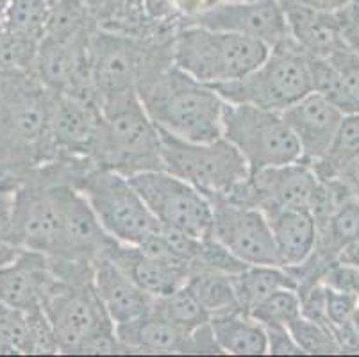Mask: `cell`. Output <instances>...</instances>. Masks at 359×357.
<instances>
[{"mask_svg": "<svg viewBox=\"0 0 359 357\" xmlns=\"http://www.w3.org/2000/svg\"><path fill=\"white\" fill-rule=\"evenodd\" d=\"M150 120L186 142H213L224 137L225 100L210 86L175 65L138 88Z\"/></svg>", "mask_w": 359, "mask_h": 357, "instance_id": "obj_1", "label": "cell"}, {"mask_svg": "<svg viewBox=\"0 0 359 357\" xmlns=\"http://www.w3.org/2000/svg\"><path fill=\"white\" fill-rule=\"evenodd\" d=\"M99 130L93 140L90 161L99 168L123 177L163 170L161 134L147 114L136 91L100 100Z\"/></svg>", "mask_w": 359, "mask_h": 357, "instance_id": "obj_2", "label": "cell"}, {"mask_svg": "<svg viewBox=\"0 0 359 357\" xmlns=\"http://www.w3.org/2000/svg\"><path fill=\"white\" fill-rule=\"evenodd\" d=\"M54 97L34 74L0 79V175L22 177L43 165Z\"/></svg>", "mask_w": 359, "mask_h": 357, "instance_id": "obj_3", "label": "cell"}, {"mask_svg": "<svg viewBox=\"0 0 359 357\" xmlns=\"http://www.w3.org/2000/svg\"><path fill=\"white\" fill-rule=\"evenodd\" d=\"M90 65L99 104L138 91L174 65V34L138 36L97 27L90 38Z\"/></svg>", "mask_w": 359, "mask_h": 357, "instance_id": "obj_4", "label": "cell"}, {"mask_svg": "<svg viewBox=\"0 0 359 357\" xmlns=\"http://www.w3.org/2000/svg\"><path fill=\"white\" fill-rule=\"evenodd\" d=\"M67 182L83 193L104 231L116 241L142 245L161 231L127 177L99 168L90 159H75Z\"/></svg>", "mask_w": 359, "mask_h": 357, "instance_id": "obj_5", "label": "cell"}, {"mask_svg": "<svg viewBox=\"0 0 359 357\" xmlns=\"http://www.w3.org/2000/svg\"><path fill=\"white\" fill-rule=\"evenodd\" d=\"M269 52V45L257 39L184 22L174 34L175 67L210 86L245 77Z\"/></svg>", "mask_w": 359, "mask_h": 357, "instance_id": "obj_6", "label": "cell"}, {"mask_svg": "<svg viewBox=\"0 0 359 357\" xmlns=\"http://www.w3.org/2000/svg\"><path fill=\"white\" fill-rule=\"evenodd\" d=\"M211 88L225 102L285 111L311 93L308 54L293 41L292 36H286L270 47L263 63L250 74Z\"/></svg>", "mask_w": 359, "mask_h": 357, "instance_id": "obj_7", "label": "cell"}, {"mask_svg": "<svg viewBox=\"0 0 359 357\" xmlns=\"http://www.w3.org/2000/svg\"><path fill=\"white\" fill-rule=\"evenodd\" d=\"M159 129V127H158ZM163 170L181 177L208 198L227 196L249 177V166L225 137L213 142H186L159 129Z\"/></svg>", "mask_w": 359, "mask_h": 357, "instance_id": "obj_8", "label": "cell"}, {"mask_svg": "<svg viewBox=\"0 0 359 357\" xmlns=\"http://www.w3.org/2000/svg\"><path fill=\"white\" fill-rule=\"evenodd\" d=\"M224 137L236 147L249 173L302 159L299 142L280 111L225 102Z\"/></svg>", "mask_w": 359, "mask_h": 357, "instance_id": "obj_9", "label": "cell"}, {"mask_svg": "<svg viewBox=\"0 0 359 357\" xmlns=\"http://www.w3.org/2000/svg\"><path fill=\"white\" fill-rule=\"evenodd\" d=\"M41 309L54 329L60 353H83L91 339L115 332V323L100 302L93 279L68 283L54 277Z\"/></svg>", "mask_w": 359, "mask_h": 357, "instance_id": "obj_10", "label": "cell"}, {"mask_svg": "<svg viewBox=\"0 0 359 357\" xmlns=\"http://www.w3.org/2000/svg\"><path fill=\"white\" fill-rule=\"evenodd\" d=\"M130 184L161 227L194 238L211 236L213 206L204 193L166 170H152L129 177Z\"/></svg>", "mask_w": 359, "mask_h": 357, "instance_id": "obj_11", "label": "cell"}, {"mask_svg": "<svg viewBox=\"0 0 359 357\" xmlns=\"http://www.w3.org/2000/svg\"><path fill=\"white\" fill-rule=\"evenodd\" d=\"M318 186L320 181L311 165L299 159L249 173V177L234 186L233 191L224 198L257 209L277 206L309 211Z\"/></svg>", "mask_w": 359, "mask_h": 357, "instance_id": "obj_12", "label": "cell"}, {"mask_svg": "<svg viewBox=\"0 0 359 357\" xmlns=\"http://www.w3.org/2000/svg\"><path fill=\"white\" fill-rule=\"evenodd\" d=\"M210 201L215 240L247 264H279L269 222L259 209L236 204L224 196H213Z\"/></svg>", "mask_w": 359, "mask_h": 357, "instance_id": "obj_13", "label": "cell"}, {"mask_svg": "<svg viewBox=\"0 0 359 357\" xmlns=\"http://www.w3.org/2000/svg\"><path fill=\"white\" fill-rule=\"evenodd\" d=\"M184 24L234 32L273 47L288 34L283 0H218Z\"/></svg>", "mask_w": 359, "mask_h": 357, "instance_id": "obj_14", "label": "cell"}, {"mask_svg": "<svg viewBox=\"0 0 359 357\" xmlns=\"http://www.w3.org/2000/svg\"><path fill=\"white\" fill-rule=\"evenodd\" d=\"M100 120L99 106L55 95L43 142V165L55 159H90Z\"/></svg>", "mask_w": 359, "mask_h": 357, "instance_id": "obj_15", "label": "cell"}, {"mask_svg": "<svg viewBox=\"0 0 359 357\" xmlns=\"http://www.w3.org/2000/svg\"><path fill=\"white\" fill-rule=\"evenodd\" d=\"M54 188L61 215V252L52 260L95 261L111 236L79 189L57 177Z\"/></svg>", "mask_w": 359, "mask_h": 357, "instance_id": "obj_16", "label": "cell"}, {"mask_svg": "<svg viewBox=\"0 0 359 357\" xmlns=\"http://www.w3.org/2000/svg\"><path fill=\"white\" fill-rule=\"evenodd\" d=\"M285 122L295 134L302 150V161L311 163L324 157L334 137L344 113L327 102L322 95L308 93L299 102L280 111Z\"/></svg>", "mask_w": 359, "mask_h": 357, "instance_id": "obj_17", "label": "cell"}, {"mask_svg": "<svg viewBox=\"0 0 359 357\" xmlns=\"http://www.w3.org/2000/svg\"><path fill=\"white\" fill-rule=\"evenodd\" d=\"M52 283L48 255L24 248L11 264L0 268V300L25 313L41 309Z\"/></svg>", "mask_w": 359, "mask_h": 357, "instance_id": "obj_18", "label": "cell"}, {"mask_svg": "<svg viewBox=\"0 0 359 357\" xmlns=\"http://www.w3.org/2000/svg\"><path fill=\"white\" fill-rule=\"evenodd\" d=\"M102 255L113 261L133 283L138 284L145 293L154 299L184 286L190 275V270L186 268L156 260L138 245L122 243L115 238H109Z\"/></svg>", "mask_w": 359, "mask_h": 357, "instance_id": "obj_19", "label": "cell"}, {"mask_svg": "<svg viewBox=\"0 0 359 357\" xmlns=\"http://www.w3.org/2000/svg\"><path fill=\"white\" fill-rule=\"evenodd\" d=\"M93 286L115 325L142 318L152 309L154 297L145 293L102 254L93 263Z\"/></svg>", "mask_w": 359, "mask_h": 357, "instance_id": "obj_20", "label": "cell"}, {"mask_svg": "<svg viewBox=\"0 0 359 357\" xmlns=\"http://www.w3.org/2000/svg\"><path fill=\"white\" fill-rule=\"evenodd\" d=\"M288 24V34L309 58H325L347 45L344 32L336 22L334 13L318 11L299 4L295 0H283Z\"/></svg>", "mask_w": 359, "mask_h": 357, "instance_id": "obj_21", "label": "cell"}, {"mask_svg": "<svg viewBox=\"0 0 359 357\" xmlns=\"http://www.w3.org/2000/svg\"><path fill=\"white\" fill-rule=\"evenodd\" d=\"M259 211L269 222L280 267L292 268L304 263L316 247V224L311 213L277 206Z\"/></svg>", "mask_w": 359, "mask_h": 357, "instance_id": "obj_22", "label": "cell"}, {"mask_svg": "<svg viewBox=\"0 0 359 357\" xmlns=\"http://www.w3.org/2000/svg\"><path fill=\"white\" fill-rule=\"evenodd\" d=\"M115 334L126 353H197L191 332L170 325L152 313L118 323Z\"/></svg>", "mask_w": 359, "mask_h": 357, "instance_id": "obj_23", "label": "cell"}, {"mask_svg": "<svg viewBox=\"0 0 359 357\" xmlns=\"http://www.w3.org/2000/svg\"><path fill=\"white\" fill-rule=\"evenodd\" d=\"M215 342L222 353L263 356L266 353V330L249 314L240 311L213 314L210 318Z\"/></svg>", "mask_w": 359, "mask_h": 357, "instance_id": "obj_24", "label": "cell"}, {"mask_svg": "<svg viewBox=\"0 0 359 357\" xmlns=\"http://www.w3.org/2000/svg\"><path fill=\"white\" fill-rule=\"evenodd\" d=\"M233 288L240 311L249 314L269 295L279 290H297V281L279 264H249L233 275Z\"/></svg>", "mask_w": 359, "mask_h": 357, "instance_id": "obj_25", "label": "cell"}, {"mask_svg": "<svg viewBox=\"0 0 359 357\" xmlns=\"http://www.w3.org/2000/svg\"><path fill=\"white\" fill-rule=\"evenodd\" d=\"M186 286L190 288L201 306L210 313V318L213 314L240 311L233 288V275L208 268H194L186 279Z\"/></svg>", "mask_w": 359, "mask_h": 357, "instance_id": "obj_26", "label": "cell"}, {"mask_svg": "<svg viewBox=\"0 0 359 357\" xmlns=\"http://www.w3.org/2000/svg\"><path fill=\"white\" fill-rule=\"evenodd\" d=\"M54 2L55 0H2L0 29L2 32L40 41Z\"/></svg>", "mask_w": 359, "mask_h": 357, "instance_id": "obj_27", "label": "cell"}, {"mask_svg": "<svg viewBox=\"0 0 359 357\" xmlns=\"http://www.w3.org/2000/svg\"><path fill=\"white\" fill-rule=\"evenodd\" d=\"M359 156V113L344 114L334 137L324 157L311 161L313 172L320 181L338 175L351 161Z\"/></svg>", "mask_w": 359, "mask_h": 357, "instance_id": "obj_28", "label": "cell"}, {"mask_svg": "<svg viewBox=\"0 0 359 357\" xmlns=\"http://www.w3.org/2000/svg\"><path fill=\"white\" fill-rule=\"evenodd\" d=\"M359 238V196H352L332 211L325 225L316 231L315 250L334 263L336 254L348 241Z\"/></svg>", "mask_w": 359, "mask_h": 357, "instance_id": "obj_29", "label": "cell"}, {"mask_svg": "<svg viewBox=\"0 0 359 357\" xmlns=\"http://www.w3.org/2000/svg\"><path fill=\"white\" fill-rule=\"evenodd\" d=\"M99 27L86 0H55L48 16L43 38L75 41Z\"/></svg>", "mask_w": 359, "mask_h": 357, "instance_id": "obj_30", "label": "cell"}, {"mask_svg": "<svg viewBox=\"0 0 359 357\" xmlns=\"http://www.w3.org/2000/svg\"><path fill=\"white\" fill-rule=\"evenodd\" d=\"M150 313L186 332H194L210 322V313L201 306L197 297L186 284L172 293L156 297Z\"/></svg>", "mask_w": 359, "mask_h": 357, "instance_id": "obj_31", "label": "cell"}, {"mask_svg": "<svg viewBox=\"0 0 359 357\" xmlns=\"http://www.w3.org/2000/svg\"><path fill=\"white\" fill-rule=\"evenodd\" d=\"M309 75H311V91L322 95L332 106L344 114L359 113V100L354 97L344 77L339 75L334 65L325 58H309Z\"/></svg>", "mask_w": 359, "mask_h": 357, "instance_id": "obj_32", "label": "cell"}, {"mask_svg": "<svg viewBox=\"0 0 359 357\" xmlns=\"http://www.w3.org/2000/svg\"><path fill=\"white\" fill-rule=\"evenodd\" d=\"M38 43L34 39L0 32V79L34 74Z\"/></svg>", "mask_w": 359, "mask_h": 357, "instance_id": "obj_33", "label": "cell"}, {"mask_svg": "<svg viewBox=\"0 0 359 357\" xmlns=\"http://www.w3.org/2000/svg\"><path fill=\"white\" fill-rule=\"evenodd\" d=\"M263 327H288L300 316V295L297 290H279L261 300L249 313Z\"/></svg>", "mask_w": 359, "mask_h": 357, "instance_id": "obj_34", "label": "cell"}, {"mask_svg": "<svg viewBox=\"0 0 359 357\" xmlns=\"http://www.w3.org/2000/svg\"><path fill=\"white\" fill-rule=\"evenodd\" d=\"M288 330L300 346L302 353H338L339 346L334 339L331 327L313 322L306 316H297L288 323Z\"/></svg>", "mask_w": 359, "mask_h": 357, "instance_id": "obj_35", "label": "cell"}, {"mask_svg": "<svg viewBox=\"0 0 359 357\" xmlns=\"http://www.w3.org/2000/svg\"><path fill=\"white\" fill-rule=\"evenodd\" d=\"M247 267L249 264L238 260L234 254H231L220 241L215 240L213 236H205V238H201V241H198L197 254H195L191 270L194 268H208V270H217L234 275Z\"/></svg>", "mask_w": 359, "mask_h": 357, "instance_id": "obj_36", "label": "cell"}, {"mask_svg": "<svg viewBox=\"0 0 359 357\" xmlns=\"http://www.w3.org/2000/svg\"><path fill=\"white\" fill-rule=\"evenodd\" d=\"M0 339L15 345L20 353H29L27 314L4 300H0Z\"/></svg>", "mask_w": 359, "mask_h": 357, "instance_id": "obj_37", "label": "cell"}, {"mask_svg": "<svg viewBox=\"0 0 359 357\" xmlns=\"http://www.w3.org/2000/svg\"><path fill=\"white\" fill-rule=\"evenodd\" d=\"M29 353H60L54 329L43 309L27 311Z\"/></svg>", "mask_w": 359, "mask_h": 357, "instance_id": "obj_38", "label": "cell"}, {"mask_svg": "<svg viewBox=\"0 0 359 357\" xmlns=\"http://www.w3.org/2000/svg\"><path fill=\"white\" fill-rule=\"evenodd\" d=\"M327 288V322L329 327H341L351 323L352 314L359 304V297L348 291L336 290L325 284Z\"/></svg>", "mask_w": 359, "mask_h": 357, "instance_id": "obj_39", "label": "cell"}, {"mask_svg": "<svg viewBox=\"0 0 359 357\" xmlns=\"http://www.w3.org/2000/svg\"><path fill=\"white\" fill-rule=\"evenodd\" d=\"M327 59L334 65V68L339 72V75L344 77L348 90H351L352 93H354V97L359 100V50L358 48L352 47L351 43H347L341 48H338L332 55H329Z\"/></svg>", "mask_w": 359, "mask_h": 357, "instance_id": "obj_40", "label": "cell"}, {"mask_svg": "<svg viewBox=\"0 0 359 357\" xmlns=\"http://www.w3.org/2000/svg\"><path fill=\"white\" fill-rule=\"evenodd\" d=\"M264 330H266V353H273V356H299L302 353L288 327H264Z\"/></svg>", "mask_w": 359, "mask_h": 357, "instance_id": "obj_41", "label": "cell"}, {"mask_svg": "<svg viewBox=\"0 0 359 357\" xmlns=\"http://www.w3.org/2000/svg\"><path fill=\"white\" fill-rule=\"evenodd\" d=\"M15 189L16 188L0 189V240H13V201H15Z\"/></svg>", "mask_w": 359, "mask_h": 357, "instance_id": "obj_42", "label": "cell"}, {"mask_svg": "<svg viewBox=\"0 0 359 357\" xmlns=\"http://www.w3.org/2000/svg\"><path fill=\"white\" fill-rule=\"evenodd\" d=\"M217 2L218 0H172L175 13L181 18V22H188V20L195 18V16L201 15L205 9H210Z\"/></svg>", "mask_w": 359, "mask_h": 357, "instance_id": "obj_43", "label": "cell"}, {"mask_svg": "<svg viewBox=\"0 0 359 357\" xmlns=\"http://www.w3.org/2000/svg\"><path fill=\"white\" fill-rule=\"evenodd\" d=\"M338 177L347 184V188L351 189L352 195L359 196V156L355 157L354 161L348 163V165L338 173Z\"/></svg>", "mask_w": 359, "mask_h": 357, "instance_id": "obj_44", "label": "cell"}, {"mask_svg": "<svg viewBox=\"0 0 359 357\" xmlns=\"http://www.w3.org/2000/svg\"><path fill=\"white\" fill-rule=\"evenodd\" d=\"M22 250H24V247H20L16 241L0 240V268L11 264L20 255Z\"/></svg>", "mask_w": 359, "mask_h": 357, "instance_id": "obj_45", "label": "cell"}, {"mask_svg": "<svg viewBox=\"0 0 359 357\" xmlns=\"http://www.w3.org/2000/svg\"><path fill=\"white\" fill-rule=\"evenodd\" d=\"M295 2L308 6V8L318 9V11L334 13V11H338L339 8H344L348 0H295Z\"/></svg>", "mask_w": 359, "mask_h": 357, "instance_id": "obj_46", "label": "cell"}, {"mask_svg": "<svg viewBox=\"0 0 359 357\" xmlns=\"http://www.w3.org/2000/svg\"><path fill=\"white\" fill-rule=\"evenodd\" d=\"M20 184V177H13V175H0V189H9L16 188Z\"/></svg>", "mask_w": 359, "mask_h": 357, "instance_id": "obj_47", "label": "cell"}, {"mask_svg": "<svg viewBox=\"0 0 359 357\" xmlns=\"http://www.w3.org/2000/svg\"><path fill=\"white\" fill-rule=\"evenodd\" d=\"M18 353H20V350L16 349L15 345L0 339V356H18Z\"/></svg>", "mask_w": 359, "mask_h": 357, "instance_id": "obj_48", "label": "cell"}, {"mask_svg": "<svg viewBox=\"0 0 359 357\" xmlns=\"http://www.w3.org/2000/svg\"><path fill=\"white\" fill-rule=\"evenodd\" d=\"M348 43H351L352 47H355V48H358V50H359V34L355 36V38H352L351 41H348Z\"/></svg>", "mask_w": 359, "mask_h": 357, "instance_id": "obj_49", "label": "cell"}, {"mask_svg": "<svg viewBox=\"0 0 359 357\" xmlns=\"http://www.w3.org/2000/svg\"><path fill=\"white\" fill-rule=\"evenodd\" d=\"M0 4H2V0H0Z\"/></svg>", "mask_w": 359, "mask_h": 357, "instance_id": "obj_50", "label": "cell"}]
</instances>
